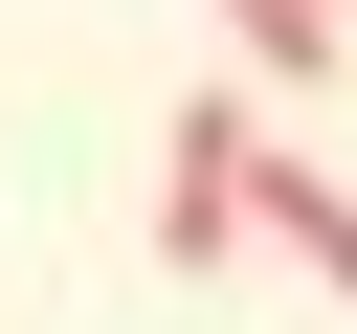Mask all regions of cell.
Returning <instances> with one entry per match:
<instances>
[{"label": "cell", "mask_w": 357, "mask_h": 334, "mask_svg": "<svg viewBox=\"0 0 357 334\" xmlns=\"http://www.w3.org/2000/svg\"><path fill=\"white\" fill-rule=\"evenodd\" d=\"M335 22H357V0H335Z\"/></svg>", "instance_id": "277c9868"}, {"label": "cell", "mask_w": 357, "mask_h": 334, "mask_svg": "<svg viewBox=\"0 0 357 334\" xmlns=\"http://www.w3.org/2000/svg\"><path fill=\"white\" fill-rule=\"evenodd\" d=\"M223 45H245V89H357V22L335 0H223Z\"/></svg>", "instance_id": "3957f363"}, {"label": "cell", "mask_w": 357, "mask_h": 334, "mask_svg": "<svg viewBox=\"0 0 357 334\" xmlns=\"http://www.w3.org/2000/svg\"><path fill=\"white\" fill-rule=\"evenodd\" d=\"M245 178H268V89H178V156H156V267H245Z\"/></svg>", "instance_id": "6da1fadb"}, {"label": "cell", "mask_w": 357, "mask_h": 334, "mask_svg": "<svg viewBox=\"0 0 357 334\" xmlns=\"http://www.w3.org/2000/svg\"><path fill=\"white\" fill-rule=\"evenodd\" d=\"M245 245H290L312 289H357V178H312V156H268V178H245Z\"/></svg>", "instance_id": "7a4b0ae2"}]
</instances>
